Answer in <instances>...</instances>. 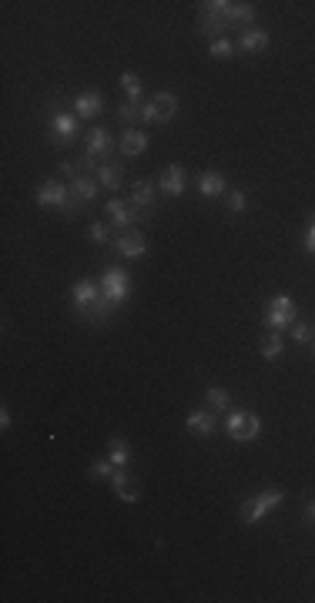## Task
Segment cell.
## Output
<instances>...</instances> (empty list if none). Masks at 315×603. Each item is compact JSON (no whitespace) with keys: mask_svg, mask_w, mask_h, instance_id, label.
<instances>
[{"mask_svg":"<svg viewBox=\"0 0 315 603\" xmlns=\"http://www.w3.org/2000/svg\"><path fill=\"white\" fill-rule=\"evenodd\" d=\"M305 251L315 255V215H312V225H309V235H305Z\"/></svg>","mask_w":315,"mask_h":603,"instance_id":"836d02e7","label":"cell"},{"mask_svg":"<svg viewBox=\"0 0 315 603\" xmlns=\"http://www.w3.org/2000/svg\"><path fill=\"white\" fill-rule=\"evenodd\" d=\"M111 473H114V463H111V459H98V463H91V476L94 479H111Z\"/></svg>","mask_w":315,"mask_h":603,"instance_id":"f546056e","label":"cell"},{"mask_svg":"<svg viewBox=\"0 0 315 603\" xmlns=\"http://www.w3.org/2000/svg\"><path fill=\"white\" fill-rule=\"evenodd\" d=\"M121 91L128 94V100L141 98V81H138V74H121Z\"/></svg>","mask_w":315,"mask_h":603,"instance_id":"83f0119b","label":"cell"},{"mask_svg":"<svg viewBox=\"0 0 315 603\" xmlns=\"http://www.w3.org/2000/svg\"><path fill=\"white\" fill-rule=\"evenodd\" d=\"M118 118L131 127L134 121H141V104H138V100H124V104H121V111H118Z\"/></svg>","mask_w":315,"mask_h":603,"instance_id":"484cf974","label":"cell"},{"mask_svg":"<svg viewBox=\"0 0 315 603\" xmlns=\"http://www.w3.org/2000/svg\"><path fill=\"white\" fill-rule=\"evenodd\" d=\"M67 188H71L80 201H91L94 195H98V175H78L71 184H67Z\"/></svg>","mask_w":315,"mask_h":603,"instance_id":"ac0fdd59","label":"cell"},{"mask_svg":"<svg viewBox=\"0 0 315 603\" xmlns=\"http://www.w3.org/2000/svg\"><path fill=\"white\" fill-rule=\"evenodd\" d=\"M105 211H107V218H111V225H114V228H121V231H124V228H131L134 222H138V211H134V204H131V201L124 204V201L111 198V201L105 204Z\"/></svg>","mask_w":315,"mask_h":603,"instance_id":"9c48e42d","label":"cell"},{"mask_svg":"<svg viewBox=\"0 0 315 603\" xmlns=\"http://www.w3.org/2000/svg\"><path fill=\"white\" fill-rule=\"evenodd\" d=\"M114 308H118V305H114V302L105 295V299L98 302V305H91V308H80L78 315L84 319V322H107V319L114 315Z\"/></svg>","mask_w":315,"mask_h":603,"instance_id":"2e32d148","label":"cell"},{"mask_svg":"<svg viewBox=\"0 0 315 603\" xmlns=\"http://www.w3.org/2000/svg\"><path fill=\"white\" fill-rule=\"evenodd\" d=\"M198 191H202L205 198H218V195H225V178L221 175H202L198 178Z\"/></svg>","mask_w":315,"mask_h":603,"instance_id":"7402d4cb","label":"cell"},{"mask_svg":"<svg viewBox=\"0 0 315 603\" xmlns=\"http://www.w3.org/2000/svg\"><path fill=\"white\" fill-rule=\"evenodd\" d=\"M232 24L235 21H232V3L228 0H211V3H205V10H202V30L205 34H225Z\"/></svg>","mask_w":315,"mask_h":603,"instance_id":"3957f363","label":"cell"},{"mask_svg":"<svg viewBox=\"0 0 315 603\" xmlns=\"http://www.w3.org/2000/svg\"><path fill=\"white\" fill-rule=\"evenodd\" d=\"M208 50H211V57H232V54H235V44L225 41V37H218V41L208 44Z\"/></svg>","mask_w":315,"mask_h":603,"instance_id":"f1b7e54d","label":"cell"},{"mask_svg":"<svg viewBox=\"0 0 315 603\" xmlns=\"http://www.w3.org/2000/svg\"><path fill=\"white\" fill-rule=\"evenodd\" d=\"M71 299H74V308H91V305H98V302L105 299V288L98 285V282H91V278H84V282H78L74 288H71Z\"/></svg>","mask_w":315,"mask_h":603,"instance_id":"ba28073f","label":"cell"},{"mask_svg":"<svg viewBox=\"0 0 315 603\" xmlns=\"http://www.w3.org/2000/svg\"><path fill=\"white\" fill-rule=\"evenodd\" d=\"M107 446H111V456H107V459H111L114 466H128V463H131V446H128L124 439L111 436V443H107Z\"/></svg>","mask_w":315,"mask_h":603,"instance_id":"603a6c76","label":"cell"},{"mask_svg":"<svg viewBox=\"0 0 315 603\" xmlns=\"http://www.w3.org/2000/svg\"><path fill=\"white\" fill-rule=\"evenodd\" d=\"M158 188H161L164 195H182V191H184L182 165H168V168H164V175H161V181H158Z\"/></svg>","mask_w":315,"mask_h":603,"instance_id":"5bb4252c","label":"cell"},{"mask_svg":"<svg viewBox=\"0 0 315 603\" xmlns=\"http://www.w3.org/2000/svg\"><path fill=\"white\" fill-rule=\"evenodd\" d=\"M292 322H295V302H292L289 295H275V299L268 302L265 326L272 328V332H279V328H289Z\"/></svg>","mask_w":315,"mask_h":603,"instance_id":"5b68a950","label":"cell"},{"mask_svg":"<svg viewBox=\"0 0 315 603\" xmlns=\"http://www.w3.org/2000/svg\"><path fill=\"white\" fill-rule=\"evenodd\" d=\"M118 148H121V154H124V158H138V154H144V148H148V134H144V131H134V127H128Z\"/></svg>","mask_w":315,"mask_h":603,"instance_id":"4fadbf2b","label":"cell"},{"mask_svg":"<svg viewBox=\"0 0 315 603\" xmlns=\"http://www.w3.org/2000/svg\"><path fill=\"white\" fill-rule=\"evenodd\" d=\"M131 204H138V208H155V181H148V178L134 181L131 184Z\"/></svg>","mask_w":315,"mask_h":603,"instance_id":"9a60e30c","label":"cell"},{"mask_svg":"<svg viewBox=\"0 0 315 603\" xmlns=\"http://www.w3.org/2000/svg\"><path fill=\"white\" fill-rule=\"evenodd\" d=\"M184 426L191 429V432H198V436H211V432H215V419H211V412L198 409V412H191V416H188V423H184Z\"/></svg>","mask_w":315,"mask_h":603,"instance_id":"ffe728a7","label":"cell"},{"mask_svg":"<svg viewBox=\"0 0 315 603\" xmlns=\"http://www.w3.org/2000/svg\"><path fill=\"white\" fill-rule=\"evenodd\" d=\"M107 238H111V231H107L105 225H91V242H98V245H105Z\"/></svg>","mask_w":315,"mask_h":603,"instance_id":"d6a6232c","label":"cell"},{"mask_svg":"<svg viewBox=\"0 0 315 603\" xmlns=\"http://www.w3.org/2000/svg\"><path fill=\"white\" fill-rule=\"evenodd\" d=\"M225 429H228V436H232L235 443H252V439L262 432V423H259L255 412H248V409H235V412L225 416Z\"/></svg>","mask_w":315,"mask_h":603,"instance_id":"7a4b0ae2","label":"cell"},{"mask_svg":"<svg viewBox=\"0 0 315 603\" xmlns=\"http://www.w3.org/2000/svg\"><path fill=\"white\" fill-rule=\"evenodd\" d=\"M37 204H44V208H61L64 215H78V211H84V204L87 201H80L67 184H61V181H44V184H37Z\"/></svg>","mask_w":315,"mask_h":603,"instance_id":"6da1fadb","label":"cell"},{"mask_svg":"<svg viewBox=\"0 0 315 603\" xmlns=\"http://www.w3.org/2000/svg\"><path fill=\"white\" fill-rule=\"evenodd\" d=\"M228 211H245V191H232L228 195Z\"/></svg>","mask_w":315,"mask_h":603,"instance_id":"1f68e13d","label":"cell"},{"mask_svg":"<svg viewBox=\"0 0 315 603\" xmlns=\"http://www.w3.org/2000/svg\"><path fill=\"white\" fill-rule=\"evenodd\" d=\"M238 47L241 50H265L268 47V34L259 30V27H248V30L238 37Z\"/></svg>","mask_w":315,"mask_h":603,"instance_id":"d6986e66","label":"cell"},{"mask_svg":"<svg viewBox=\"0 0 315 603\" xmlns=\"http://www.w3.org/2000/svg\"><path fill=\"white\" fill-rule=\"evenodd\" d=\"M101 107H105L101 94H80V98L74 100V111H78L80 118H94V114H101Z\"/></svg>","mask_w":315,"mask_h":603,"instance_id":"44dd1931","label":"cell"},{"mask_svg":"<svg viewBox=\"0 0 315 603\" xmlns=\"http://www.w3.org/2000/svg\"><path fill=\"white\" fill-rule=\"evenodd\" d=\"M292 339H295V342H312L315 335L305 322H292Z\"/></svg>","mask_w":315,"mask_h":603,"instance_id":"4dcf8cb0","label":"cell"},{"mask_svg":"<svg viewBox=\"0 0 315 603\" xmlns=\"http://www.w3.org/2000/svg\"><path fill=\"white\" fill-rule=\"evenodd\" d=\"M111 131L107 127H91L87 131V145H84V154H91V158H105V154H111Z\"/></svg>","mask_w":315,"mask_h":603,"instance_id":"8fae6325","label":"cell"},{"mask_svg":"<svg viewBox=\"0 0 315 603\" xmlns=\"http://www.w3.org/2000/svg\"><path fill=\"white\" fill-rule=\"evenodd\" d=\"M208 405L211 409H218V412H228V409H232V396H228L225 389L215 385V389H208Z\"/></svg>","mask_w":315,"mask_h":603,"instance_id":"d4e9b609","label":"cell"},{"mask_svg":"<svg viewBox=\"0 0 315 603\" xmlns=\"http://www.w3.org/2000/svg\"><path fill=\"white\" fill-rule=\"evenodd\" d=\"M312 355H315V339H312Z\"/></svg>","mask_w":315,"mask_h":603,"instance_id":"74e56055","label":"cell"},{"mask_svg":"<svg viewBox=\"0 0 315 603\" xmlns=\"http://www.w3.org/2000/svg\"><path fill=\"white\" fill-rule=\"evenodd\" d=\"M118 251H121L124 258H141V255H144V238H141L138 231H124V235L118 238Z\"/></svg>","mask_w":315,"mask_h":603,"instance_id":"e0dca14e","label":"cell"},{"mask_svg":"<svg viewBox=\"0 0 315 603\" xmlns=\"http://www.w3.org/2000/svg\"><path fill=\"white\" fill-rule=\"evenodd\" d=\"M101 288H105V295L114 305H121V302L128 299V292H131V278H128V272H121V268H107L105 275H101Z\"/></svg>","mask_w":315,"mask_h":603,"instance_id":"8992f818","label":"cell"},{"mask_svg":"<svg viewBox=\"0 0 315 603\" xmlns=\"http://www.w3.org/2000/svg\"><path fill=\"white\" fill-rule=\"evenodd\" d=\"M279 502H282V489H262L255 500H248L245 506H241V523H248V527H252V523H259L265 513H268V509H275Z\"/></svg>","mask_w":315,"mask_h":603,"instance_id":"277c9868","label":"cell"},{"mask_svg":"<svg viewBox=\"0 0 315 603\" xmlns=\"http://www.w3.org/2000/svg\"><path fill=\"white\" fill-rule=\"evenodd\" d=\"M151 107H155V125H168L178 114V98L171 91H161V94L151 98Z\"/></svg>","mask_w":315,"mask_h":603,"instance_id":"7c38bea8","label":"cell"},{"mask_svg":"<svg viewBox=\"0 0 315 603\" xmlns=\"http://www.w3.org/2000/svg\"><path fill=\"white\" fill-rule=\"evenodd\" d=\"M111 486H114V493H118L124 502H138V500H141L138 479L128 473V466H114V473H111Z\"/></svg>","mask_w":315,"mask_h":603,"instance_id":"52a82bcc","label":"cell"},{"mask_svg":"<svg viewBox=\"0 0 315 603\" xmlns=\"http://www.w3.org/2000/svg\"><path fill=\"white\" fill-rule=\"evenodd\" d=\"M305 516H309V520H315V502H309V506H305Z\"/></svg>","mask_w":315,"mask_h":603,"instance_id":"8d00e7d4","label":"cell"},{"mask_svg":"<svg viewBox=\"0 0 315 603\" xmlns=\"http://www.w3.org/2000/svg\"><path fill=\"white\" fill-rule=\"evenodd\" d=\"M51 134H54V141H57V145L74 141V138H78V121H74V114H67V111H54Z\"/></svg>","mask_w":315,"mask_h":603,"instance_id":"30bf717a","label":"cell"},{"mask_svg":"<svg viewBox=\"0 0 315 603\" xmlns=\"http://www.w3.org/2000/svg\"><path fill=\"white\" fill-rule=\"evenodd\" d=\"M98 181L105 184L107 191H114V188L121 184V165H114V161L101 165V171H98Z\"/></svg>","mask_w":315,"mask_h":603,"instance_id":"cb8c5ba5","label":"cell"},{"mask_svg":"<svg viewBox=\"0 0 315 603\" xmlns=\"http://www.w3.org/2000/svg\"><path fill=\"white\" fill-rule=\"evenodd\" d=\"M141 121L155 125V107H151V100H148V104H141Z\"/></svg>","mask_w":315,"mask_h":603,"instance_id":"e575fe53","label":"cell"},{"mask_svg":"<svg viewBox=\"0 0 315 603\" xmlns=\"http://www.w3.org/2000/svg\"><path fill=\"white\" fill-rule=\"evenodd\" d=\"M279 352H282V335L279 332H272V335H265L262 342V355L272 362V359H279Z\"/></svg>","mask_w":315,"mask_h":603,"instance_id":"4316f807","label":"cell"},{"mask_svg":"<svg viewBox=\"0 0 315 603\" xmlns=\"http://www.w3.org/2000/svg\"><path fill=\"white\" fill-rule=\"evenodd\" d=\"M10 426V412L7 409H0V429H7Z\"/></svg>","mask_w":315,"mask_h":603,"instance_id":"d590c367","label":"cell"}]
</instances>
